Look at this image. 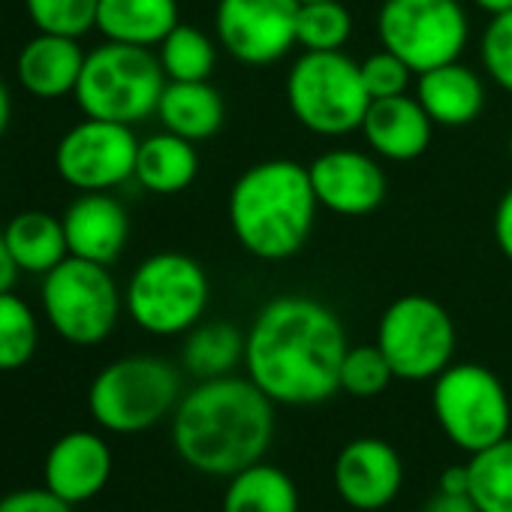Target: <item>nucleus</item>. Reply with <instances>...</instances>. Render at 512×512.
Returning a JSON list of instances; mask_svg holds the SVG:
<instances>
[{
  "instance_id": "obj_1",
  "label": "nucleus",
  "mask_w": 512,
  "mask_h": 512,
  "mask_svg": "<svg viewBox=\"0 0 512 512\" xmlns=\"http://www.w3.org/2000/svg\"><path fill=\"white\" fill-rule=\"evenodd\" d=\"M341 317L311 296H278L244 335V371L275 404L314 407L341 392L347 356Z\"/></svg>"
},
{
  "instance_id": "obj_2",
  "label": "nucleus",
  "mask_w": 512,
  "mask_h": 512,
  "mask_svg": "<svg viewBox=\"0 0 512 512\" xmlns=\"http://www.w3.org/2000/svg\"><path fill=\"white\" fill-rule=\"evenodd\" d=\"M275 440V401L250 377H211L181 395L172 413L178 455L205 476H235L263 461Z\"/></svg>"
},
{
  "instance_id": "obj_3",
  "label": "nucleus",
  "mask_w": 512,
  "mask_h": 512,
  "mask_svg": "<svg viewBox=\"0 0 512 512\" xmlns=\"http://www.w3.org/2000/svg\"><path fill=\"white\" fill-rule=\"evenodd\" d=\"M317 193L308 166L275 157L244 169L226 202L235 241L263 263L296 256L317 226Z\"/></svg>"
},
{
  "instance_id": "obj_4",
  "label": "nucleus",
  "mask_w": 512,
  "mask_h": 512,
  "mask_svg": "<svg viewBox=\"0 0 512 512\" xmlns=\"http://www.w3.org/2000/svg\"><path fill=\"white\" fill-rule=\"evenodd\" d=\"M166 82L160 58L151 49L106 40L88 52L73 97L85 118L133 127L157 115Z\"/></svg>"
},
{
  "instance_id": "obj_5",
  "label": "nucleus",
  "mask_w": 512,
  "mask_h": 512,
  "mask_svg": "<svg viewBox=\"0 0 512 512\" xmlns=\"http://www.w3.org/2000/svg\"><path fill=\"white\" fill-rule=\"evenodd\" d=\"M211 299V284L193 256L178 250L154 253L139 263L124 290L130 320L157 338L187 335L202 323Z\"/></svg>"
},
{
  "instance_id": "obj_6",
  "label": "nucleus",
  "mask_w": 512,
  "mask_h": 512,
  "mask_svg": "<svg viewBox=\"0 0 512 512\" xmlns=\"http://www.w3.org/2000/svg\"><path fill=\"white\" fill-rule=\"evenodd\" d=\"M287 103L308 133L338 139L362 130L371 97L347 52H302L287 73Z\"/></svg>"
},
{
  "instance_id": "obj_7",
  "label": "nucleus",
  "mask_w": 512,
  "mask_h": 512,
  "mask_svg": "<svg viewBox=\"0 0 512 512\" xmlns=\"http://www.w3.org/2000/svg\"><path fill=\"white\" fill-rule=\"evenodd\" d=\"M178 401L181 377L157 356H124L106 365L88 389L94 422L112 434H142L175 413Z\"/></svg>"
},
{
  "instance_id": "obj_8",
  "label": "nucleus",
  "mask_w": 512,
  "mask_h": 512,
  "mask_svg": "<svg viewBox=\"0 0 512 512\" xmlns=\"http://www.w3.org/2000/svg\"><path fill=\"white\" fill-rule=\"evenodd\" d=\"M43 314L49 326L76 347L103 344L121 317L124 293L109 266L67 256L61 266L43 275Z\"/></svg>"
},
{
  "instance_id": "obj_9",
  "label": "nucleus",
  "mask_w": 512,
  "mask_h": 512,
  "mask_svg": "<svg viewBox=\"0 0 512 512\" xmlns=\"http://www.w3.org/2000/svg\"><path fill=\"white\" fill-rule=\"evenodd\" d=\"M431 407L443 434L467 455L509 437L512 404L500 377L485 365L461 362L437 374Z\"/></svg>"
},
{
  "instance_id": "obj_10",
  "label": "nucleus",
  "mask_w": 512,
  "mask_h": 512,
  "mask_svg": "<svg viewBox=\"0 0 512 512\" xmlns=\"http://www.w3.org/2000/svg\"><path fill=\"white\" fill-rule=\"evenodd\" d=\"M377 37L419 76L461 58L470 22L458 0H383Z\"/></svg>"
},
{
  "instance_id": "obj_11",
  "label": "nucleus",
  "mask_w": 512,
  "mask_h": 512,
  "mask_svg": "<svg viewBox=\"0 0 512 512\" xmlns=\"http://www.w3.org/2000/svg\"><path fill=\"white\" fill-rule=\"evenodd\" d=\"M374 344L383 350L398 380H434L452 365L455 323L437 299L407 293L383 311Z\"/></svg>"
},
{
  "instance_id": "obj_12",
  "label": "nucleus",
  "mask_w": 512,
  "mask_h": 512,
  "mask_svg": "<svg viewBox=\"0 0 512 512\" xmlns=\"http://www.w3.org/2000/svg\"><path fill=\"white\" fill-rule=\"evenodd\" d=\"M139 139L133 127L85 118L55 148V172L79 193H112L136 172Z\"/></svg>"
},
{
  "instance_id": "obj_13",
  "label": "nucleus",
  "mask_w": 512,
  "mask_h": 512,
  "mask_svg": "<svg viewBox=\"0 0 512 512\" xmlns=\"http://www.w3.org/2000/svg\"><path fill=\"white\" fill-rule=\"evenodd\" d=\"M299 7V0H217V43L238 64H278L299 46Z\"/></svg>"
},
{
  "instance_id": "obj_14",
  "label": "nucleus",
  "mask_w": 512,
  "mask_h": 512,
  "mask_svg": "<svg viewBox=\"0 0 512 512\" xmlns=\"http://www.w3.org/2000/svg\"><path fill=\"white\" fill-rule=\"evenodd\" d=\"M311 184L320 208L341 217H365L386 202L389 178L377 154L356 148H332L320 154L311 166Z\"/></svg>"
},
{
  "instance_id": "obj_15",
  "label": "nucleus",
  "mask_w": 512,
  "mask_h": 512,
  "mask_svg": "<svg viewBox=\"0 0 512 512\" xmlns=\"http://www.w3.org/2000/svg\"><path fill=\"white\" fill-rule=\"evenodd\" d=\"M401 482V455L380 437H356L335 458V488L353 509L377 512L389 506L398 497Z\"/></svg>"
},
{
  "instance_id": "obj_16",
  "label": "nucleus",
  "mask_w": 512,
  "mask_h": 512,
  "mask_svg": "<svg viewBox=\"0 0 512 512\" xmlns=\"http://www.w3.org/2000/svg\"><path fill=\"white\" fill-rule=\"evenodd\" d=\"M112 479V449L94 431L58 437L46 455V488L79 506L94 500Z\"/></svg>"
},
{
  "instance_id": "obj_17",
  "label": "nucleus",
  "mask_w": 512,
  "mask_h": 512,
  "mask_svg": "<svg viewBox=\"0 0 512 512\" xmlns=\"http://www.w3.org/2000/svg\"><path fill=\"white\" fill-rule=\"evenodd\" d=\"M64 235L70 256L112 266L127 247L130 214L112 193H82L64 211Z\"/></svg>"
},
{
  "instance_id": "obj_18",
  "label": "nucleus",
  "mask_w": 512,
  "mask_h": 512,
  "mask_svg": "<svg viewBox=\"0 0 512 512\" xmlns=\"http://www.w3.org/2000/svg\"><path fill=\"white\" fill-rule=\"evenodd\" d=\"M362 136L371 154H377L380 160L410 163L428 151L434 136V121L428 118V112L413 94L371 100L362 121Z\"/></svg>"
},
{
  "instance_id": "obj_19",
  "label": "nucleus",
  "mask_w": 512,
  "mask_h": 512,
  "mask_svg": "<svg viewBox=\"0 0 512 512\" xmlns=\"http://www.w3.org/2000/svg\"><path fill=\"white\" fill-rule=\"evenodd\" d=\"M85 58L88 52H82L76 37L37 31V37L28 40L25 49L19 52L16 76L31 97L61 100L67 94H76Z\"/></svg>"
},
{
  "instance_id": "obj_20",
  "label": "nucleus",
  "mask_w": 512,
  "mask_h": 512,
  "mask_svg": "<svg viewBox=\"0 0 512 512\" xmlns=\"http://www.w3.org/2000/svg\"><path fill=\"white\" fill-rule=\"evenodd\" d=\"M413 97L422 103L434 127H467L485 109V82L476 70L452 61L419 73Z\"/></svg>"
},
{
  "instance_id": "obj_21",
  "label": "nucleus",
  "mask_w": 512,
  "mask_h": 512,
  "mask_svg": "<svg viewBox=\"0 0 512 512\" xmlns=\"http://www.w3.org/2000/svg\"><path fill=\"white\" fill-rule=\"evenodd\" d=\"M178 25V0H100L97 7V31L112 43L154 49Z\"/></svg>"
},
{
  "instance_id": "obj_22",
  "label": "nucleus",
  "mask_w": 512,
  "mask_h": 512,
  "mask_svg": "<svg viewBox=\"0 0 512 512\" xmlns=\"http://www.w3.org/2000/svg\"><path fill=\"white\" fill-rule=\"evenodd\" d=\"M199 175V154L196 142L175 136L169 130H160L139 142L136 151V172L142 190L157 196H175L187 190Z\"/></svg>"
},
{
  "instance_id": "obj_23",
  "label": "nucleus",
  "mask_w": 512,
  "mask_h": 512,
  "mask_svg": "<svg viewBox=\"0 0 512 512\" xmlns=\"http://www.w3.org/2000/svg\"><path fill=\"white\" fill-rule=\"evenodd\" d=\"M157 118L163 130L190 142H205L220 133L226 106L211 82H166L157 103Z\"/></svg>"
},
{
  "instance_id": "obj_24",
  "label": "nucleus",
  "mask_w": 512,
  "mask_h": 512,
  "mask_svg": "<svg viewBox=\"0 0 512 512\" xmlns=\"http://www.w3.org/2000/svg\"><path fill=\"white\" fill-rule=\"evenodd\" d=\"M7 247L19 272L25 275H49L55 266H61L70 247L64 235V220L49 211H22L4 226Z\"/></svg>"
},
{
  "instance_id": "obj_25",
  "label": "nucleus",
  "mask_w": 512,
  "mask_h": 512,
  "mask_svg": "<svg viewBox=\"0 0 512 512\" xmlns=\"http://www.w3.org/2000/svg\"><path fill=\"white\" fill-rule=\"evenodd\" d=\"M223 512H299V488L281 467L256 461L229 476Z\"/></svg>"
},
{
  "instance_id": "obj_26",
  "label": "nucleus",
  "mask_w": 512,
  "mask_h": 512,
  "mask_svg": "<svg viewBox=\"0 0 512 512\" xmlns=\"http://www.w3.org/2000/svg\"><path fill=\"white\" fill-rule=\"evenodd\" d=\"M184 368L199 377H226L244 362V335L232 323H199L187 332L181 350Z\"/></svg>"
},
{
  "instance_id": "obj_27",
  "label": "nucleus",
  "mask_w": 512,
  "mask_h": 512,
  "mask_svg": "<svg viewBox=\"0 0 512 512\" xmlns=\"http://www.w3.org/2000/svg\"><path fill=\"white\" fill-rule=\"evenodd\" d=\"M467 470L479 512H512V437L470 455Z\"/></svg>"
},
{
  "instance_id": "obj_28",
  "label": "nucleus",
  "mask_w": 512,
  "mask_h": 512,
  "mask_svg": "<svg viewBox=\"0 0 512 512\" xmlns=\"http://www.w3.org/2000/svg\"><path fill=\"white\" fill-rule=\"evenodd\" d=\"M157 49L160 67L169 82H208V76L217 67L214 40L193 25L172 28V34Z\"/></svg>"
},
{
  "instance_id": "obj_29",
  "label": "nucleus",
  "mask_w": 512,
  "mask_h": 512,
  "mask_svg": "<svg viewBox=\"0 0 512 512\" xmlns=\"http://www.w3.org/2000/svg\"><path fill=\"white\" fill-rule=\"evenodd\" d=\"M40 347V323L13 290L0 293V371L25 368Z\"/></svg>"
},
{
  "instance_id": "obj_30",
  "label": "nucleus",
  "mask_w": 512,
  "mask_h": 512,
  "mask_svg": "<svg viewBox=\"0 0 512 512\" xmlns=\"http://www.w3.org/2000/svg\"><path fill=\"white\" fill-rule=\"evenodd\" d=\"M353 37V16L341 0H314L299 7L296 43L305 52H344Z\"/></svg>"
},
{
  "instance_id": "obj_31",
  "label": "nucleus",
  "mask_w": 512,
  "mask_h": 512,
  "mask_svg": "<svg viewBox=\"0 0 512 512\" xmlns=\"http://www.w3.org/2000/svg\"><path fill=\"white\" fill-rule=\"evenodd\" d=\"M100 0H25V10L37 31L61 37H85L97 28Z\"/></svg>"
},
{
  "instance_id": "obj_32",
  "label": "nucleus",
  "mask_w": 512,
  "mask_h": 512,
  "mask_svg": "<svg viewBox=\"0 0 512 512\" xmlns=\"http://www.w3.org/2000/svg\"><path fill=\"white\" fill-rule=\"evenodd\" d=\"M395 380L389 359L377 344L350 347L341 365V392L353 398H377Z\"/></svg>"
},
{
  "instance_id": "obj_33",
  "label": "nucleus",
  "mask_w": 512,
  "mask_h": 512,
  "mask_svg": "<svg viewBox=\"0 0 512 512\" xmlns=\"http://www.w3.org/2000/svg\"><path fill=\"white\" fill-rule=\"evenodd\" d=\"M362 82H365V91L371 100H386V97H401V94H410V85H413V70L389 49L380 46V52L368 55L362 64Z\"/></svg>"
},
{
  "instance_id": "obj_34",
  "label": "nucleus",
  "mask_w": 512,
  "mask_h": 512,
  "mask_svg": "<svg viewBox=\"0 0 512 512\" xmlns=\"http://www.w3.org/2000/svg\"><path fill=\"white\" fill-rule=\"evenodd\" d=\"M479 61L485 67V76L497 88L512 94V10L488 22L479 43Z\"/></svg>"
},
{
  "instance_id": "obj_35",
  "label": "nucleus",
  "mask_w": 512,
  "mask_h": 512,
  "mask_svg": "<svg viewBox=\"0 0 512 512\" xmlns=\"http://www.w3.org/2000/svg\"><path fill=\"white\" fill-rule=\"evenodd\" d=\"M0 512H73V503L49 488H19L0 497Z\"/></svg>"
},
{
  "instance_id": "obj_36",
  "label": "nucleus",
  "mask_w": 512,
  "mask_h": 512,
  "mask_svg": "<svg viewBox=\"0 0 512 512\" xmlns=\"http://www.w3.org/2000/svg\"><path fill=\"white\" fill-rule=\"evenodd\" d=\"M494 241H497L500 253L512 263V187L500 196V202L494 208Z\"/></svg>"
},
{
  "instance_id": "obj_37",
  "label": "nucleus",
  "mask_w": 512,
  "mask_h": 512,
  "mask_svg": "<svg viewBox=\"0 0 512 512\" xmlns=\"http://www.w3.org/2000/svg\"><path fill=\"white\" fill-rule=\"evenodd\" d=\"M422 512H479V506L473 503L470 494H446L437 488V494L428 497Z\"/></svg>"
},
{
  "instance_id": "obj_38",
  "label": "nucleus",
  "mask_w": 512,
  "mask_h": 512,
  "mask_svg": "<svg viewBox=\"0 0 512 512\" xmlns=\"http://www.w3.org/2000/svg\"><path fill=\"white\" fill-rule=\"evenodd\" d=\"M437 488L446 491V494H470V470H467V464H452V467H446Z\"/></svg>"
},
{
  "instance_id": "obj_39",
  "label": "nucleus",
  "mask_w": 512,
  "mask_h": 512,
  "mask_svg": "<svg viewBox=\"0 0 512 512\" xmlns=\"http://www.w3.org/2000/svg\"><path fill=\"white\" fill-rule=\"evenodd\" d=\"M16 278H19V266L13 260V253L7 247V238H4V229H0V293H7L16 287Z\"/></svg>"
},
{
  "instance_id": "obj_40",
  "label": "nucleus",
  "mask_w": 512,
  "mask_h": 512,
  "mask_svg": "<svg viewBox=\"0 0 512 512\" xmlns=\"http://www.w3.org/2000/svg\"><path fill=\"white\" fill-rule=\"evenodd\" d=\"M10 118H13V97H10L7 85L0 82V136L7 133V127H10Z\"/></svg>"
},
{
  "instance_id": "obj_41",
  "label": "nucleus",
  "mask_w": 512,
  "mask_h": 512,
  "mask_svg": "<svg viewBox=\"0 0 512 512\" xmlns=\"http://www.w3.org/2000/svg\"><path fill=\"white\" fill-rule=\"evenodd\" d=\"M470 4H473L476 10L488 13L491 19H494V16H503V13H509V10H512V0H470Z\"/></svg>"
},
{
  "instance_id": "obj_42",
  "label": "nucleus",
  "mask_w": 512,
  "mask_h": 512,
  "mask_svg": "<svg viewBox=\"0 0 512 512\" xmlns=\"http://www.w3.org/2000/svg\"><path fill=\"white\" fill-rule=\"evenodd\" d=\"M506 148H509V163H512V130H509V142H506Z\"/></svg>"
},
{
  "instance_id": "obj_43",
  "label": "nucleus",
  "mask_w": 512,
  "mask_h": 512,
  "mask_svg": "<svg viewBox=\"0 0 512 512\" xmlns=\"http://www.w3.org/2000/svg\"><path fill=\"white\" fill-rule=\"evenodd\" d=\"M299 4H314V0H299Z\"/></svg>"
}]
</instances>
